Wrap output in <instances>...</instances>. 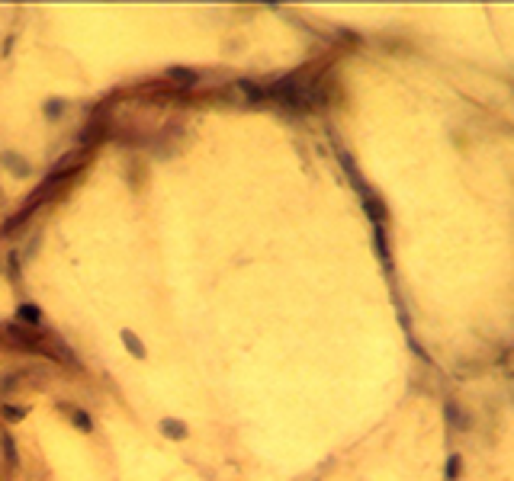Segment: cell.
I'll use <instances>...</instances> for the list:
<instances>
[{
  "label": "cell",
  "instance_id": "7a4b0ae2",
  "mask_svg": "<svg viewBox=\"0 0 514 481\" xmlns=\"http://www.w3.org/2000/svg\"><path fill=\"white\" fill-rule=\"evenodd\" d=\"M460 475V456H450V462H447V478H456Z\"/></svg>",
  "mask_w": 514,
  "mask_h": 481
},
{
  "label": "cell",
  "instance_id": "6da1fadb",
  "mask_svg": "<svg viewBox=\"0 0 514 481\" xmlns=\"http://www.w3.org/2000/svg\"><path fill=\"white\" fill-rule=\"evenodd\" d=\"M447 417L454 421V427H466V424H469V417L456 411V405H447Z\"/></svg>",
  "mask_w": 514,
  "mask_h": 481
}]
</instances>
